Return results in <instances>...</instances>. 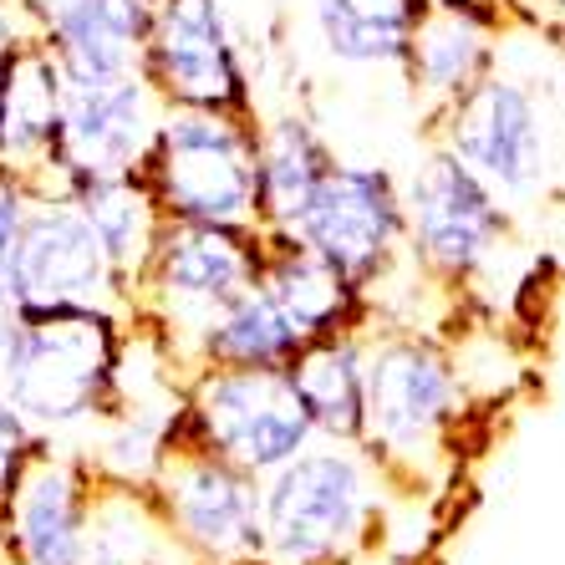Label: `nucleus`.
Returning <instances> with one entry per match:
<instances>
[{
	"label": "nucleus",
	"instance_id": "4468645a",
	"mask_svg": "<svg viewBox=\"0 0 565 565\" xmlns=\"http://www.w3.org/2000/svg\"><path fill=\"white\" fill-rule=\"evenodd\" d=\"M97 473L46 438L6 494V565H82Z\"/></svg>",
	"mask_w": 565,
	"mask_h": 565
},
{
	"label": "nucleus",
	"instance_id": "6ab92c4d",
	"mask_svg": "<svg viewBox=\"0 0 565 565\" xmlns=\"http://www.w3.org/2000/svg\"><path fill=\"white\" fill-rule=\"evenodd\" d=\"M331 163L337 158L306 113L286 107V113L255 118V224L290 230Z\"/></svg>",
	"mask_w": 565,
	"mask_h": 565
},
{
	"label": "nucleus",
	"instance_id": "423d86ee",
	"mask_svg": "<svg viewBox=\"0 0 565 565\" xmlns=\"http://www.w3.org/2000/svg\"><path fill=\"white\" fill-rule=\"evenodd\" d=\"M260 224H163L143 276L132 280V321L158 337L179 367V352L224 301L260 280Z\"/></svg>",
	"mask_w": 565,
	"mask_h": 565
},
{
	"label": "nucleus",
	"instance_id": "a211bd4d",
	"mask_svg": "<svg viewBox=\"0 0 565 565\" xmlns=\"http://www.w3.org/2000/svg\"><path fill=\"white\" fill-rule=\"evenodd\" d=\"M286 372L316 438H327V444L367 438V337L362 331L316 337L290 356Z\"/></svg>",
	"mask_w": 565,
	"mask_h": 565
},
{
	"label": "nucleus",
	"instance_id": "c756f323",
	"mask_svg": "<svg viewBox=\"0 0 565 565\" xmlns=\"http://www.w3.org/2000/svg\"><path fill=\"white\" fill-rule=\"evenodd\" d=\"M463 6H484V11H500V6H510V0H463Z\"/></svg>",
	"mask_w": 565,
	"mask_h": 565
},
{
	"label": "nucleus",
	"instance_id": "4be33fe9",
	"mask_svg": "<svg viewBox=\"0 0 565 565\" xmlns=\"http://www.w3.org/2000/svg\"><path fill=\"white\" fill-rule=\"evenodd\" d=\"M434 0H311L316 36L342 66H403Z\"/></svg>",
	"mask_w": 565,
	"mask_h": 565
},
{
	"label": "nucleus",
	"instance_id": "b1692460",
	"mask_svg": "<svg viewBox=\"0 0 565 565\" xmlns=\"http://www.w3.org/2000/svg\"><path fill=\"white\" fill-rule=\"evenodd\" d=\"M169 545L173 540L163 530V514H158L148 489L97 479L82 565H158Z\"/></svg>",
	"mask_w": 565,
	"mask_h": 565
},
{
	"label": "nucleus",
	"instance_id": "39448f33",
	"mask_svg": "<svg viewBox=\"0 0 565 565\" xmlns=\"http://www.w3.org/2000/svg\"><path fill=\"white\" fill-rule=\"evenodd\" d=\"M138 179L173 224H255V113L163 107Z\"/></svg>",
	"mask_w": 565,
	"mask_h": 565
},
{
	"label": "nucleus",
	"instance_id": "f3484780",
	"mask_svg": "<svg viewBox=\"0 0 565 565\" xmlns=\"http://www.w3.org/2000/svg\"><path fill=\"white\" fill-rule=\"evenodd\" d=\"M153 0H66L41 26L66 87H93L138 72Z\"/></svg>",
	"mask_w": 565,
	"mask_h": 565
},
{
	"label": "nucleus",
	"instance_id": "dca6fc26",
	"mask_svg": "<svg viewBox=\"0 0 565 565\" xmlns=\"http://www.w3.org/2000/svg\"><path fill=\"white\" fill-rule=\"evenodd\" d=\"M62 66L41 31H15L0 46V163L26 179L46 163L62 122Z\"/></svg>",
	"mask_w": 565,
	"mask_h": 565
},
{
	"label": "nucleus",
	"instance_id": "9b49d317",
	"mask_svg": "<svg viewBox=\"0 0 565 565\" xmlns=\"http://www.w3.org/2000/svg\"><path fill=\"white\" fill-rule=\"evenodd\" d=\"M138 72L163 107L255 113L250 66L224 0H153Z\"/></svg>",
	"mask_w": 565,
	"mask_h": 565
},
{
	"label": "nucleus",
	"instance_id": "aec40b11",
	"mask_svg": "<svg viewBox=\"0 0 565 565\" xmlns=\"http://www.w3.org/2000/svg\"><path fill=\"white\" fill-rule=\"evenodd\" d=\"M260 286L301 327L306 342L331 337V331H362L372 321V301L352 280H342L327 260H316L306 245H296L290 235H276V230H265Z\"/></svg>",
	"mask_w": 565,
	"mask_h": 565
},
{
	"label": "nucleus",
	"instance_id": "ddd939ff",
	"mask_svg": "<svg viewBox=\"0 0 565 565\" xmlns=\"http://www.w3.org/2000/svg\"><path fill=\"white\" fill-rule=\"evenodd\" d=\"M11 301L15 311L97 306V311L132 316L128 286L118 280L103 239L93 235V224L82 220V210L66 194L31 199V214L21 224L11 260Z\"/></svg>",
	"mask_w": 565,
	"mask_h": 565
},
{
	"label": "nucleus",
	"instance_id": "2eb2a0df",
	"mask_svg": "<svg viewBox=\"0 0 565 565\" xmlns=\"http://www.w3.org/2000/svg\"><path fill=\"white\" fill-rule=\"evenodd\" d=\"M500 11L463 6V0H434L413 31L408 56H403L413 97H423L428 113H444L500 62Z\"/></svg>",
	"mask_w": 565,
	"mask_h": 565
},
{
	"label": "nucleus",
	"instance_id": "cd10ccee",
	"mask_svg": "<svg viewBox=\"0 0 565 565\" xmlns=\"http://www.w3.org/2000/svg\"><path fill=\"white\" fill-rule=\"evenodd\" d=\"M15 6H21V15H26V21H31V26H46V21H52V15L56 11H62V6H66V0H15Z\"/></svg>",
	"mask_w": 565,
	"mask_h": 565
},
{
	"label": "nucleus",
	"instance_id": "a878e982",
	"mask_svg": "<svg viewBox=\"0 0 565 565\" xmlns=\"http://www.w3.org/2000/svg\"><path fill=\"white\" fill-rule=\"evenodd\" d=\"M36 444L41 438L26 428V418L0 397V494H11V484H15V473L26 469V459L36 454Z\"/></svg>",
	"mask_w": 565,
	"mask_h": 565
},
{
	"label": "nucleus",
	"instance_id": "1a4fd4ad",
	"mask_svg": "<svg viewBox=\"0 0 565 565\" xmlns=\"http://www.w3.org/2000/svg\"><path fill=\"white\" fill-rule=\"evenodd\" d=\"M296 245L327 260L342 280H352L372 301V286L393 276V265L408 255V230H403V184L377 163H331L327 179L316 184L311 204L290 230Z\"/></svg>",
	"mask_w": 565,
	"mask_h": 565
},
{
	"label": "nucleus",
	"instance_id": "6e6552de",
	"mask_svg": "<svg viewBox=\"0 0 565 565\" xmlns=\"http://www.w3.org/2000/svg\"><path fill=\"white\" fill-rule=\"evenodd\" d=\"M163 530L199 565H265L260 479L210 448H163L153 484Z\"/></svg>",
	"mask_w": 565,
	"mask_h": 565
},
{
	"label": "nucleus",
	"instance_id": "f03ea898",
	"mask_svg": "<svg viewBox=\"0 0 565 565\" xmlns=\"http://www.w3.org/2000/svg\"><path fill=\"white\" fill-rule=\"evenodd\" d=\"M382 469L362 444H311L260 479L265 565H352L382 520Z\"/></svg>",
	"mask_w": 565,
	"mask_h": 565
},
{
	"label": "nucleus",
	"instance_id": "7ed1b4c3",
	"mask_svg": "<svg viewBox=\"0 0 565 565\" xmlns=\"http://www.w3.org/2000/svg\"><path fill=\"white\" fill-rule=\"evenodd\" d=\"M469 393L463 367L444 342L418 331H387L367 342V438L382 473H428L459 434Z\"/></svg>",
	"mask_w": 565,
	"mask_h": 565
},
{
	"label": "nucleus",
	"instance_id": "7c9ffc66",
	"mask_svg": "<svg viewBox=\"0 0 565 565\" xmlns=\"http://www.w3.org/2000/svg\"><path fill=\"white\" fill-rule=\"evenodd\" d=\"M545 11H555V15H565V0H540Z\"/></svg>",
	"mask_w": 565,
	"mask_h": 565
},
{
	"label": "nucleus",
	"instance_id": "412c9836",
	"mask_svg": "<svg viewBox=\"0 0 565 565\" xmlns=\"http://www.w3.org/2000/svg\"><path fill=\"white\" fill-rule=\"evenodd\" d=\"M301 347H306L301 327L255 280L250 290H239L235 301H224L189 337L179 362H194V367H290V356L301 352Z\"/></svg>",
	"mask_w": 565,
	"mask_h": 565
},
{
	"label": "nucleus",
	"instance_id": "5701e85b",
	"mask_svg": "<svg viewBox=\"0 0 565 565\" xmlns=\"http://www.w3.org/2000/svg\"><path fill=\"white\" fill-rule=\"evenodd\" d=\"M72 204L82 210V220L93 224V235L103 239L107 260L118 270V280L128 286V306H132V280L143 276L148 255H153L158 235H163V214H158L153 194L138 173H118V179H87L72 189Z\"/></svg>",
	"mask_w": 565,
	"mask_h": 565
},
{
	"label": "nucleus",
	"instance_id": "9d476101",
	"mask_svg": "<svg viewBox=\"0 0 565 565\" xmlns=\"http://www.w3.org/2000/svg\"><path fill=\"white\" fill-rule=\"evenodd\" d=\"M438 143L500 199L535 194L551 173V118L535 87L500 72V62L438 113Z\"/></svg>",
	"mask_w": 565,
	"mask_h": 565
},
{
	"label": "nucleus",
	"instance_id": "f8f14e48",
	"mask_svg": "<svg viewBox=\"0 0 565 565\" xmlns=\"http://www.w3.org/2000/svg\"><path fill=\"white\" fill-rule=\"evenodd\" d=\"M163 118V103L143 82V72L118 82H93V87H66L56 143L46 153L31 189L41 194H72L87 179H118L138 173L148 158V143Z\"/></svg>",
	"mask_w": 565,
	"mask_h": 565
},
{
	"label": "nucleus",
	"instance_id": "bb28decb",
	"mask_svg": "<svg viewBox=\"0 0 565 565\" xmlns=\"http://www.w3.org/2000/svg\"><path fill=\"white\" fill-rule=\"evenodd\" d=\"M15 31H36V26L21 15V6H15V0H0V46H6Z\"/></svg>",
	"mask_w": 565,
	"mask_h": 565
},
{
	"label": "nucleus",
	"instance_id": "0eeeda50",
	"mask_svg": "<svg viewBox=\"0 0 565 565\" xmlns=\"http://www.w3.org/2000/svg\"><path fill=\"white\" fill-rule=\"evenodd\" d=\"M403 230H408V260L423 276L469 286L510 245V210L479 173L463 169L438 143L403 184Z\"/></svg>",
	"mask_w": 565,
	"mask_h": 565
},
{
	"label": "nucleus",
	"instance_id": "393cba45",
	"mask_svg": "<svg viewBox=\"0 0 565 565\" xmlns=\"http://www.w3.org/2000/svg\"><path fill=\"white\" fill-rule=\"evenodd\" d=\"M31 189L26 173H15L11 163H0V321L15 311L11 301V260H15V239H21V224L31 214Z\"/></svg>",
	"mask_w": 565,
	"mask_h": 565
},
{
	"label": "nucleus",
	"instance_id": "20e7f679",
	"mask_svg": "<svg viewBox=\"0 0 565 565\" xmlns=\"http://www.w3.org/2000/svg\"><path fill=\"white\" fill-rule=\"evenodd\" d=\"M316 438L286 367H194L179 408L163 418V448H210L265 479Z\"/></svg>",
	"mask_w": 565,
	"mask_h": 565
},
{
	"label": "nucleus",
	"instance_id": "c85d7f7f",
	"mask_svg": "<svg viewBox=\"0 0 565 565\" xmlns=\"http://www.w3.org/2000/svg\"><path fill=\"white\" fill-rule=\"evenodd\" d=\"M0 565H6V494H0Z\"/></svg>",
	"mask_w": 565,
	"mask_h": 565
},
{
	"label": "nucleus",
	"instance_id": "f257e3e1",
	"mask_svg": "<svg viewBox=\"0 0 565 565\" xmlns=\"http://www.w3.org/2000/svg\"><path fill=\"white\" fill-rule=\"evenodd\" d=\"M128 321L132 316L97 306L11 311L0 327V397L36 438L113 418Z\"/></svg>",
	"mask_w": 565,
	"mask_h": 565
}]
</instances>
